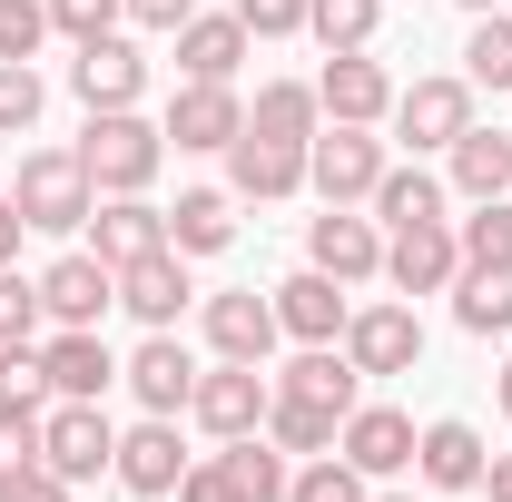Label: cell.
Wrapping results in <instances>:
<instances>
[{
  "label": "cell",
  "mask_w": 512,
  "mask_h": 502,
  "mask_svg": "<svg viewBox=\"0 0 512 502\" xmlns=\"http://www.w3.org/2000/svg\"><path fill=\"white\" fill-rule=\"evenodd\" d=\"M79 168H89L99 197H148L158 168H168V128L138 119V109H89V128H79Z\"/></svg>",
  "instance_id": "6da1fadb"
},
{
  "label": "cell",
  "mask_w": 512,
  "mask_h": 502,
  "mask_svg": "<svg viewBox=\"0 0 512 502\" xmlns=\"http://www.w3.org/2000/svg\"><path fill=\"white\" fill-rule=\"evenodd\" d=\"M10 207H20V227H40V237H79L89 227V168H79V148H20V168H10Z\"/></svg>",
  "instance_id": "7a4b0ae2"
},
{
  "label": "cell",
  "mask_w": 512,
  "mask_h": 502,
  "mask_svg": "<svg viewBox=\"0 0 512 502\" xmlns=\"http://www.w3.org/2000/svg\"><path fill=\"white\" fill-rule=\"evenodd\" d=\"M384 119H394V138H404L414 158H444L453 138L473 128V79H463V69H434V79L394 89V109H384Z\"/></svg>",
  "instance_id": "3957f363"
},
{
  "label": "cell",
  "mask_w": 512,
  "mask_h": 502,
  "mask_svg": "<svg viewBox=\"0 0 512 502\" xmlns=\"http://www.w3.org/2000/svg\"><path fill=\"white\" fill-rule=\"evenodd\" d=\"M40 463H50L60 483H99V473L119 463V424H109L99 404L50 394V404H40Z\"/></svg>",
  "instance_id": "277c9868"
},
{
  "label": "cell",
  "mask_w": 512,
  "mask_h": 502,
  "mask_svg": "<svg viewBox=\"0 0 512 502\" xmlns=\"http://www.w3.org/2000/svg\"><path fill=\"white\" fill-rule=\"evenodd\" d=\"M384 168H394V158H384V138H375V128H345V119H325L316 148H306V188H316L325 207H365Z\"/></svg>",
  "instance_id": "5b68a950"
},
{
  "label": "cell",
  "mask_w": 512,
  "mask_h": 502,
  "mask_svg": "<svg viewBox=\"0 0 512 502\" xmlns=\"http://www.w3.org/2000/svg\"><path fill=\"white\" fill-rule=\"evenodd\" d=\"M335 345L355 355V375H414V365H424V315L384 296V306H355V315H345Z\"/></svg>",
  "instance_id": "8992f818"
},
{
  "label": "cell",
  "mask_w": 512,
  "mask_h": 502,
  "mask_svg": "<svg viewBox=\"0 0 512 502\" xmlns=\"http://www.w3.org/2000/svg\"><path fill=\"white\" fill-rule=\"evenodd\" d=\"M266 404H276L266 365H227V355H217V375H197V394H188V414H197V424H207L217 443L266 434Z\"/></svg>",
  "instance_id": "52a82bcc"
},
{
  "label": "cell",
  "mask_w": 512,
  "mask_h": 502,
  "mask_svg": "<svg viewBox=\"0 0 512 502\" xmlns=\"http://www.w3.org/2000/svg\"><path fill=\"white\" fill-rule=\"evenodd\" d=\"M119 493H138V502H168L178 493V473H188V443H178V414H138L119 434Z\"/></svg>",
  "instance_id": "ba28073f"
},
{
  "label": "cell",
  "mask_w": 512,
  "mask_h": 502,
  "mask_svg": "<svg viewBox=\"0 0 512 502\" xmlns=\"http://www.w3.org/2000/svg\"><path fill=\"white\" fill-rule=\"evenodd\" d=\"M69 89H79V109H138V89H148V50H138L128 30H99V40H79Z\"/></svg>",
  "instance_id": "9c48e42d"
},
{
  "label": "cell",
  "mask_w": 512,
  "mask_h": 502,
  "mask_svg": "<svg viewBox=\"0 0 512 502\" xmlns=\"http://www.w3.org/2000/svg\"><path fill=\"white\" fill-rule=\"evenodd\" d=\"M168 138L197 148V158H227V138L247 128V99H237V79H178V99H168Z\"/></svg>",
  "instance_id": "30bf717a"
},
{
  "label": "cell",
  "mask_w": 512,
  "mask_h": 502,
  "mask_svg": "<svg viewBox=\"0 0 512 502\" xmlns=\"http://www.w3.org/2000/svg\"><path fill=\"white\" fill-rule=\"evenodd\" d=\"M40 306H50V325H99V315L119 306V266L89 247H69L40 266Z\"/></svg>",
  "instance_id": "8fae6325"
},
{
  "label": "cell",
  "mask_w": 512,
  "mask_h": 502,
  "mask_svg": "<svg viewBox=\"0 0 512 502\" xmlns=\"http://www.w3.org/2000/svg\"><path fill=\"white\" fill-rule=\"evenodd\" d=\"M119 384L138 394V414H188V394H197V355L178 345V325H158L138 355L119 365Z\"/></svg>",
  "instance_id": "7c38bea8"
},
{
  "label": "cell",
  "mask_w": 512,
  "mask_h": 502,
  "mask_svg": "<svg viewBox=\"0 0 512 502\" xmlns=\"http://www.w3.org/2000/svg\"><path fill=\"white\" fill-rule=\"evenodd\" d=\"M40 375H50V394H69V404H99V394L119 384V355L99 345V325H50V335H40Z\"/></svg>",
  "instance_id": "4fadbf2b"
},
{
  "label": "cell",
  "mask_w": 512,
  "mask_h": 502,
  "mask_svg": "<svg viewBox=\"0 0 512 502\" xmlns=\"http://www.w3.org/2000/svg\"><path fill=\"white\" fill-rule=\"evenodd\" d=\"M384 276H394L404 296H444L453 276H463V247H453V217H424V227H394V237H384Z\"/></svg>",
  "instance_id": "5bb4252c"
},
{
  "label": "cell",
  "mask_w": 512,
  "mask_h": 502,
  "mask_svg": "<svg viewBox=\"0 0 512 502\" xmlns=\"http://www.w3.org/2000/svg\"><path fill=\"white\" fill-rule=\"evenodd\" d=\"M306 266H325L335 286H365V276H384V227L355 217V207H325L306 227Z\"/></svg>",
  "instance_id": "9a60e30c"
},
{
  "label": "cell",
  "mask_w": 512,
  "mask_h": 502,
  "mask_svg": "<svg viewBox=\"0 0 512 502\" xmlns=\"http://www.w3.org/2000/svg\"><path fill=\"white\" fill-rule=\"evenodd\" d=\"M276 296H256V286H227V296H207V345L227 355V365H266L276 355Z\"/></svg>",
  "instance_id": "2e32d148"
},
{
  "label": "cell",
  "mask_w": 512,
  "mask_h": 502,
  "mask_svg": "<svg viewBox=\"0 0 512 502\" xmlns=\"http://www.w3.org/2000/svg\"><path fill=\"white\" fill-rule=\"evenodd\" d=\"M316 99H325V119L375 128L384 109H394V79H384V60H365V50H325V69H316Z\"/></svg>",
  "instance_id": "e0dca14e"
},
{
  "label": "cell",
  "mask_w": 512,
  "mask_h": 502,
  "mask_svg": "<svg viewBox=\"0 0 512 502\" xmlns=\"http://www.w3.org/2000/svg\"><path fill=\"white\" fill-rule=\"evenodd\" d=\"M345 315H355V296H345L325 266H296V276L276 286V325H286L296 345H335V335H345Z\"/></svg>",
  "instance_id": "ac0fdd59"
},
{
  "label": "cell",
  "mask_w": 512,
  "mask_h": 502,
  "mask_svg": "<svg viewBox=\"0 0 512 502\" xmlns=\"http://www.w3.org/2000/svg\"><path fill=\"white\" fill-rule=\"evenodd\" d=\"M188 256L178 247H158V256H138V266H119V306L138 315V325H148V335H158V325H178V315H188Z\"/></svg>",
  "instance_id": "d6986e66"
},
{
  "label": "cell",
  "mask_w": 512,
  "mask_h": 502,
  "mask_svg": "<svg viewBox=\"0 0 512 502\" xmlns=\"http://www.w3.org/2000/svg\"><path fill=\"white\" fill-rule=\"evenodd\" d=\"M168 247V207H148V197H99L89 207V256H109V266H138V256Z\"/></svg>",
  "instance_id": "ffe728a7"
},
{
  "label": "cell",
  "mask_w": 512,
  "mask_h": 502,
  "mask_svg": "<svg viewBox=\"0 0 512 502\" xmlns=\"http://www.w3.org/2000/svg\"><path fill=\"white\" fill-rule=\"evenodd\" d=\"M483 463H493V453H483V434H473L463 414H444V424L414 434V473H424L434 493H483Z\"/></svg>",
  "instance_id": "44dd1931"
},
{
  "label": "cell",
  "mask_w": 512,
  "mask_h": 502,
  "mask_svg": "<svg viewBox=\"0 0 512 502\" xmlns=\"http://www.w3.org/2000/svg\"><path fill=\"white\" fill-rule=\"evenodd\" d=\"M296 188H306V148H276L256 128L227 138V197H296Z\"/></svg>",
  "instance_id": "7402d4cb"
},
{
  "label": "cell",
  "mask_w": 512,
  "mask_h": 502,
  "mask_svg": "<svg viewBox=\"0 0 512 502\" xmlns=\"http://www.w3.org/2000/svg\"><path fill=\"white\" fill-rule=\"evenodd\" d=\"M335 453H345L355 473H404V463H414V414H394V404H355L345 434H335Z\"/></svg>",
  "instance_id": "603a6c76"
},
{
  "label": "cell",
  "mask_w": 512,
  "mask_h": 502,
  "mask_svg": "<svg viewBox=\"0 0 512 502\" xmlns=\"http://www.w3.org/2000/svg\"><path fill=\"white\" fill-rule=\"evenodd\" d=\"M168 40H178V79H237V60H247V20L237 10H197Z\"/></svg>",
  "instance_id": "cb8c5ba5"
},
{
  "label": "cell",
  "mask_w": 512,
  "mask_h": 502,
  "mask_svg": "<svg viewBox=\"0 0 512 502\" xmlns=\"http://www.w3.org/2000/svg\"><path fill=\"white\" fill-rule=\"evenodd\" d=\"M276 394L325 404V414H355V404H365V375H355V355H345V345H306V355L276 375Z\"/></svg>",
  "instance_id": "d4e9b609"
},
{
  "label": "cell",
  "mask_w": 512,
  "mask_h": 502,
  "mask_svg": "<svg viewBox=\"0 0 512 502\" xmlns=\"http://www.w3.org/2000/svg\"><path fill=\"white\" fill-rule=\"evenodd\" d=\"M247 128H256V138H276V148H316V128H325L316 79H266L256 109H247Z\"/></svg>",
  "instance_id": "484cf974"
},
{
  "label": "cell",
  "mask_w": 512,
  "mask_h": 502,
  "mask_svg": "<svg viewBox=\"0 0 512 502\" xmlns=\"http://www.w3.org/2000/svg\"><path fill=\"white\" fill-rule=\"evenodd\" d=\"M444 188H463V197H512V138L473 119V128L444 148Z\"/></svg>",
  "instance_id": "4316f807"
},
{
  "label": "cell",
  "mask_w": 512,
  "mask_h": 502,
  "mask_svg": "<svg viewBox=\"0 0 512 502\" xmlns=\"http://www.w3.org/2000/svg\"><path fill=\"white\" fill-rule=\"evenodd\" d=\"M168 247L178 256H227L237 247V197L227 188H188L178 207H168Z\"/></svg>",
  "instance_id": "83f0119b"
},
{
  "label": "cell",
  "mask_w": 512,
  "mask_h": 502,
  "mask_svg": "<svg viewBox=\"0 0 512 502\" xmlns=\"http://www.w3.org/2000/svg\"><path fill=\"white\" fill-rule=\"evenodd\" d=\"M444 296H453L463 335H512V266H463Z\"/></svg>",
  "instance_id": "f1b7e54d"
},
{
  "label": "cell",
  "mask_w": 512,
  "mask_h": 502,
  "mask_svg": "<svg viewBox=\"0 0 512 502\" xmlns=\"http://www.w3.org/2000/svg\"><path fill=\"white\" fill-rule=\"evenodd\" d=\"M335 434H345V414H325V404H296V394H276V404H266V443H276L286 463L335 453Z\"/></svg>",
  "instance_id": "f546056e"
},
{
  "label": "cell",
  "mask_w": 512,
  "mask_h": 502,
  "mask_svg": "<svg viewBox=\"0 0 512 502\" xmlns=\"http://www.w3.org/2000/svg\"><path fill=\"white\" fill-rule=\"evenodd\" d=\"M365 207H375L384 227H424V217H444V178H434L424 158H414V168H384Z\"/></svg>",
  "instance_id": "4dcf8cb0"
},
{
  "label": "cell",
  "mask_w": 512,
  "mask_h": 502,
  "mask_svg": "<svg viewBox=\"0 0 512 502\" xmlns=\"http://www.w3.org/2000/svg\"><path fill=\"white\" fill-rule=\"evenodd\" d=\"M217 463H227L237 502H286V483H296V463H286V453H276L266 434H237L227 453H217Z\"/></svg>",
  "instance_id": "1f68e13d"
},
{
  "label": "cell",
  "mask_w": 512,
  "mask_h": 502,
  "mask_svg": "<svg viewBox=\"0 0 512 502\" xmlns=\"http://www.w3.org/2000/svg\"><path fill=\"white\" fill-rule=\"evenodd\" d=\"M463 266H512V197H473V217H453Z\"/></svg>",
  "instance_id": "d6a6232c"
},
{
  "label": "cell",
  "mask_w": 512,
  "mask_h": 502,
  "mask_svg": "<svg viewBox=\"0 0 512 502\" xmlns=\"http://www.w3.org/2000/svg\"><path fill=\"white\" fill-rule=\"evenodd\" d=\"M306 30H316L325 50H375L384 0H306Z\"/></svg>",
  "instance_id": "836d02e7"
},
{
  "label": "cell",
  "mask_w": 512,
  "mask_h": 502,
  "mask_svg": "<svg viewBox=\"0 0 512 502\" xmlns=\"http://www.w3.org/2000/svg\"><path fill=\"white\" fill-rule=\"evenodd\" d=\"M463 79H473V89H512V20H503V10L473 20V40H463Z\"/></svg>",
  "instance_id": "e575fe53"
},
{
  "label": "cell",
  "mask_w": 512,
  "mask_h": 502,
  "mask_svg": "<svg viewBox=\"0 0 512 502\" xmlns=\"http://www.w3.org/2000/svg\"><path fill=\"white\" fill-rule=\"evenodd\" d=\"M40 109H50V79H40L30 60H0V138H30Z\"/></svg>",
  "instance_id": "d590c367"
},
{
  "label": "cell",
  "mask_w": 512,
  "mask_h": 502,
  "mask_svg": "<svg viewBox=\"0 0 512 502\" xmlns=\"http://www.w3.org/2000/svg\"><path fill=\"white\" fill-rule=\"evenodd\" d=\"M286 502H365V473H355L345 453H316V463H296Z\"/></svg>",
  "instance_id": "8d00e7d4"
},
{
  "label": "cell",
  "mask_w": 512,
  "mask_h": 502,
  "mask_svg": "<svg viewBox=\"0 0 512 502\" xmlns=\"http://www.w3.org/2000/svg\"><path fill=\"white\" fill-rule=\"evenodd\" d=\"M40 325H50L40 276H10V266H0V345H40Z\"/></svg>",
  "instance_id": "74e56055"
},
{
  "label": "cell",
  "mask_w": 512,
  "mask_h": 502,
  "mask_svg": "<svg viewBox=\"0 0 512 502\" xmlns=\"http://www.w3.org/2000/svg\"><path fill=\"white\" fill-rule=\"evenodd\" d=\"M0 404H20V414H40V404H50L40 345H0Z\"/></svg>",
  "instance_id": "f35d334b"
},
{
  "label": "cell",
  "mask_w": 512,
  "mask_h": 502,
  "mask_svg": "<svg viewBox=\"0 0 512 502\" xmlns=\"http://www.w3.org/2000/svg\"><path fill=\"white\" fill-rule=\"evenodd\" d=\"M50 40V0H0V60H40Z\"/></svg>",
  "instance_id": "ab89813d"
},
{
  "label": "cell",
  "mask_w": 512,
  "mask_h": 502,
  "mask_svg": "<svg viewBox=\"0 0 512 502\" xmlns=\"http://www.w3.org/2000/svg\"><path fill=\"white\" fill-rule=\"evenodd\" d=\"M119 20H128V0H50V30H69V40H99Z\"/></svg>",
  "instance_id": "60d3db41"
},
{
  "label": "cell",
  "mask_w": 512,
  "mask_h": 502,
  "mask_svg": "<svg viewBox=\"0 0 512 502\" xmlns=\"http://www.w3.org/2000/svg\"><path fill=\"white\" fill-rule=\"evenodd\" d=\"M237 20H247V40H296L306 30V0H237Z\"/></svg>",
  "instance_id": "b9f144b4"
},
{
  "label": "cell",
  "mask_w": 512,
  "mask_h": 502,
  "mask_svg": "<svg viewBox=\"0 0 512 502\" xmlns=\"http://www.w3.org/2000/svg\"><path fill=\"white\" fill-rule=\"evenodd\" d=\"M20 463H40V414L0 404V473H20Z\"/></svg>",
  "instance_id": "7bdbcfd3"
},
{
  "label": "cell",
  "mask_w": 512,
  "mask_h": 502,
  "mask_svg": "<svg viewBox=\"0 0 512 502\" xmlns=\"http://www.w3.org/2000/svg\"><path fill=\"white\" fill-rule=\"evenodd\" d=\"M79 483H60L50 463H20V473H0V502H69Z\"/></svg>",
  "instance_id": "ee69618b"
},
{
  "label": "cell",
  "mask_w": 512,
  "mask_h": 502,
  "mask_svg": "<svg viewBox=\"0 0 512 502\" xmlns=\"http://www.w3.org/2000/svg\"><path fill=\"white\" fill-rule=\"evenodd\" d=\"M178 502H237L227 463H188V473H178Z\"/></svg>",
  "instance_id": "f6af8a7d"
},
{
  "label": "cell",
  "mask_w": 512,
  "mask_h": 502,
  "mask_svg": "<svg viewBox=\"0 0 512 502\" xmlns=\"http://www.w3.org/2000/svg\"><path fill=\"white\" fill-rule=\"evenodd\" d=\"M128 20L138 30H178V20H197V0H128Z\"/></svg>",
  "instance_id": "bcb514c9"
},
{
  "label": "cell",
  "mask_w": 512,
  "mask_h": 502,
  "mask_svg": "<svg viewBox=\"0 0 512 502\" xmlns=\"http://www.w3.org/2000/svg\"><path fill=\"white\" fill-rule=\"evenodd\" d=\"M20 256V207H10V188H0V266Z\"/></svg>",
  "instance_id": "7dc6e473"
},
{
  "label": "cell",
  "mask_w": 512,
  "mask_h": 502,
  "mask_svg": "<svg viewBox=\"0 0 512 502\" xmlns=\"http://www.w3.org/2000/svg\"><path fill=\"white\" fill-rule=\"evenodd\" d=\"M483 493H493V502H512V453H493V463H483Z\"/></svg>",
  "instance_id": "c3c4849f"
},
{
  "label": "cell",
  "mask_w": 512,
  "mask_h": 502,
  "mask_svg": "<svg viewBox=\"0 0 512 502\" xmlns=\"http://www.w3.org/2000/svg\"><path fill=\"white\" fill-rule=\"evenodd\" d=\"M493 394H503V424H512V355H503V375H493Z\"/></svg>",
  "instance_id": "681fc988"
},
{
  "label": "cell",
  "mask_w": 512,
  "mask_h": 502,
  "mask_svg": "<svg viewBox=\"0 0 512 502\" xmlns=\"http://www.w3.org/2000/svg\"><path fill=\"white\" fill-rule=\"evenodd\" d=\"M463 10H473V20H483V10H503V0H463Z\"/></svg>",
  "instance_id": "f907efd6"
},
{
  "label": "cell",
  "mask_w": 512,
  "mask_h": 502,
  "mask_svg": "<svg viewBox=\"0 0 512 502\" xmlns=\"http://www.w3.org/2000/svg\"><path fill=\"white\" fill-rule=\"evenodd\" d=\"M365 502H414V493H365Z\"/></svg>",
  "instance_id": "816d5d0a"
}]
</instances>
